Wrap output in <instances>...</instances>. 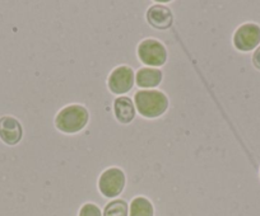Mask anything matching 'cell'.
<instances>
[{
  "instance_id": "cell-1",
  "label": "cell",
  "mask_w": 260,
  "mask_h": 216,
  "mask_svg": "<svg viewBox=\"0 0 260 216\" xmlns=\"http://www.w3.org/2000/svg\"><path fill=\"white\" fill-rule=\"evenodd\" d=\"M134 101L139 113L147 118L158 117L167 110L169 106L167 97L158 91L137 92Z\"/></svg>"
},
{
  "instance_id": "cell-2",
  "label": "cell",
  "mask_w": 260,
  "mask_h": 216,
  "mask_svg": "<svg viewBox=\"0 0 260 216\" xmlns=\"http://www.w3.org/2000/svg\"><path fill=\"white\" fill-rule=\"evenodd\" d=\"M88 122V112L83 106L72 104L65 107L56 116V127L67 134H74L81 131Z\"/></svg>"
},
{
  "instance_id": "cell-3",
  "label": "cell",
  "mask_w": 260,
  "mask_h": 216,
  "mask_svg": "<svg viewBox=\"0 0 260 216\" xmlns=\"http://www.w3.org/2000/svg\"><path fill=\"white\" fill-rule=\"evenodd\" d=\"M138 56L142 63L149 66L164 65L167 59V52L164 45L156 39H144L138 47Z\"/></svg>"
},
{
  "instance_id": "cell-4",
  "label": "cell",
  "mask_w": 260,
  "mask_h": 216,
  "mask_svg": "<svg viewBox=\"0 0 260 216\" xmlns=\"http://www.w3.org/2000/svg\"><path fill=\"white\" fill-rule=\"evenodd\" d=\"M125 186L124 172L119 168H110L101 175L99 187L105 197H116L122 192Z\"/></svg>"
},
{
  "instance_id": "cell-5",
  "label": "cell",
  "mask_w": 260,
  "mask_h": 216,
  "mask_svg": "<svg viewBox=\"0 0 260 216\" xmlns=\"http://www.w3.org/2000/svg\"><path fill=\"white\" fill-rule=\"evenodd\" d=\"M234 44L240 51H251L260 44V27L254 23L242 24L235 33Z\"/></svg>"
},
{
  "instance_id": "cell-6",
  "label": "cell",
  "mask_w": 260,
  "mask_h": 216,
  "mask_svg": "<svg viewBox=\"0 0 260 216\" xmlns=\"http://www.w3.org/2000/svg\"><path fill=\"white\" fill-rule=\"evenodd\" d=\"M134 84V73L127 66H120L116 68L109 78L110 91L115 94L126 93L127 91L133 88Z\"/></svg>"
},
{
  "instance_id": "cell-7",
  "label": "cell",
  "mask_w": 260,
  "mask_h": 216,
  "mask_svg": "<svg viewBox=\"0 0 260 216\" xmlns=\"http://www.w3.org/2000/svg\"><path fill=\"white\" fill-rule=\"evenodd\" d=\"M23 130L17 118L12 116H3L0 118V139L8 145H16L21 141Z\"/></svg>"
},
{
  "instance_id": "cell-8",
  "label": "cell",
  "mask_w": 260,
  "mask_h": 216,
  "mask_svg": "<svg viewBox=\"0 0 260 216\" xmlns=\"http://www.w3.org/2000/svg\"><path fill=\"white\" fill-rule=\"evenodd\" d=\"M147 21L154 28L167 29L174 22V16L167 7L156 4L147 11Z\"/></svg>"
},
{
  "instance_id": "cell-9",
  "label": "cell",
  "mask_w": 260,
  "mask_h": 216,
  "mask_svg": "<svg viewBox=\"0 0 260 216\" xmlns=\"http://www.w3.org/2000/svg\"><path fill=\"white\" fill-rule=\"evenodd\" d=\"M114 111L117 121L121 123L132 122L136 116V108H134L133 102L127 97H120L115 101Z\"/></svg>"
},
{
  "instance_id": "cell-10",
  "label": "cell",
  "mask_w": 260,
  "mask_h": 216,
  "mask_svg": "<svg viewBox=\"0 0 260 216\" xmlns=\"http://www.w3.org/2000/svg\"><path fill=\"white\" fill-rule=\"evenodd\" d=\"M136 79L141 88H153L161 83L162 73L158 69L143 68L137 73Z\"/></svg>"
},
{
  "instance_id": "cell-11",
  "label": "cell",
  "mask_w": 260,
  "mask_h": 216,
  "mask_svg": "<svg viewBox=\"0 0 260 216\" xmlns=\"http://www.w3.org/2000/svg\"><path fill=\"white\" fill-rule=\"evenodd\" d=\"M130 216H153V206L146 197L134 198L130 203Z\"/></svg>"
},
{
  "instance_id": "cell-12",
  "label": "cell",
  "mask_w": 260,
  "mask_h": 216,
  "mask_svg": "<svg viewBox=\"0 0 260 216\" xmlns=\"http://www.w3.org/2000/svg\"><path fill=\"white\" fill-rule=\"evenodd\" d=\"M104 216H127V205L122 200H115L106 205Z\"/></svg>"
},
{
  "instance_id": "cell-13",
  "label": "cell",
  "mask_w": 260,
  "mask_h": 216,
  "mask_svg": "<svg viewBox=\"0 0 260 216\" xmlns=\"http://www.w3.org/2000/svg\"><path fill=\"white\" fill-rule=\"evenodd\" d=\"M79 216H102V213L94 203H86L79 211Z\"/></svg>"
},
{
  "instance_id": "cell-14",
  "label": "cell",
  "mask_w": 260,
  "mask_h": 216,
  "mask_svg": "<svg viewBox=\"0 0 260 216\" xmlns=\"http://www.w3.org/2000/svg\"><path fill=\"white\" fill-rule=\"evenodd\" d=\"M252 63H254L255 68L260 70V46L255 50L254 55H252Z\"/></svg>"
}]
</instances>
